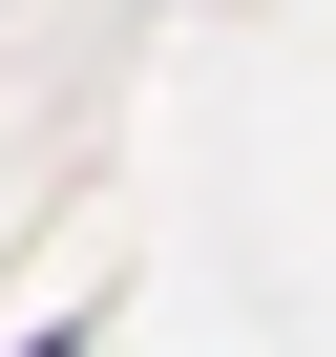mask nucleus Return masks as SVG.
<instances>
[{"label":"nucleus","mask_w":336,"mask_h":357,"mask_svg":"<svg viewBox=\"0 0 336 357\" xmlns=\"http://www.w3.org/2000/svg\"><path fill=\"white\" fill-rule=\"evenodd\" d=\"M22 357H84V315H43V336H22Z\"/></svg>","instance_id":"obj_1"}]
</instances>
